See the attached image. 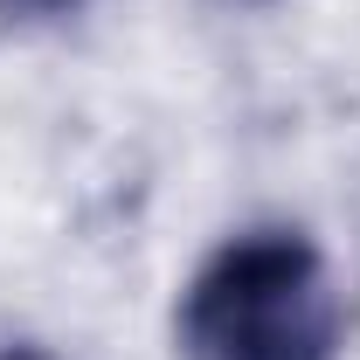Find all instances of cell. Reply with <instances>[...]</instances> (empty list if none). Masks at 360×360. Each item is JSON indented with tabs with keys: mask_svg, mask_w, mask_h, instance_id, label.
Segmentation results:
<instances>
[{
	"mask_svg": "<svg viewBox=\"0 0 360 360\" xmlns=\"http://www.w3.org/2000/svg\"><path fill=\"white\" fill-rule=\"evenodd\" d=\"M7 360H42V354H7Z\"/></svg>",
	"mask_w": 360,
	"mask_h": 360,
	"instance_id": "3957f363",
	"label": "cell"
},
{
	"mask_svg": "<svg viewBox=\"0 0 360 360\" xmlns=\"http://www.w3.org/2000/svg\"><path fill=\"white\" fill-rule=\"evenodd\" d=\"M21 7H77V0H21Z\"/></svg>",
	"mask_w": 360,
	"mask_h": 360,
	"instance_id": "7a4b0ae2",
	"label": "cell"
},
{
	"mask_svg": "<svg viewBox=\"0 0 360 360\" xmlns=\"http://www.w3.org/2000/svg\"><path fill=\"white\" fill-rule=\"evenodd\" d=\"M340 298L298 229L222 243L180 298V360H333Z\"/></svg>",
	"mask_w": 360,
	"mask_h": 360,
	"instance_id": "6da1fadb",
	"label": "cell"
}]
</instances>
